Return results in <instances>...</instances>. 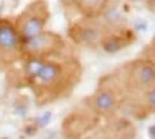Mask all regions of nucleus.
<instances>
[{"mask_svg": "<svg viewBox=\"0 0 155 139\" xmlns=\"http://www.w3.org/2000/svg\"><path fill=\"white\" fill-rule=\"evenodd\" d=\"M148 135H150V139H155V126L154 125H150V126H148Z\"/></svg>", "mask_w": 155, "mask_h": 139, "instance_id": "obj_11", "label": "nucleus"}, {"mask_svg": "<svg viewBox=\"0 0 155 139\" xmlns=\"http://www.w3.org/2000/svg\"><path fill=\"white\" fill-rule=\"evenodd\" d=\"M35 132H36V128H33V126H28V128H26V134H28L29 136H32Z\"/></svg>", "mask_w": 155, "mask_h": 139, "instance_id": "obj_12", "label": "nucleus"}, {"mask_svg": "<svg viewBox=\"0 0 155 139\" xmlns=\"http://www.w3.org/2000/svg\"><path fill=\"white\" fill-rule=\"evenodd\" d=\"M50 119H52V113H50V112H45V113H42L40 116H38L36 119H35V122H36V126L43 128V126H46V125H49Z\"/></svg>", "mask_w": 155, "mask_h": 139, "instance_id": "obj_10", "label": "nucleus"}, {"mask_svg": "<svg viewBox=\"0 0 155 139\" xmlns=\"http://www.w3.org/2000/svg\"><path fill=\"white\" fill-rule=\"evenodd\" d=\"M22 59V37L13 22L0 20V66H9Z\"/></svg>", "mask_w": 155, "mask_h": 139, "instance_id": "obj_5", "label": "nucleus"}, {"mask_svg": "<svg viewBox=\"0 0 155 139\" xmlns=\"http://www.w3.org/2000/svg\"><path fill=\"white\" fill-rule=\"evenodd\" d=\"M96 119L92 121L91 115H86V112H75L63 122V132L66 138H79L83 134H86L89 129L94 126Z\"/></svg>", "mask_w": 155, "mask_h": 139, "instance_id": "obj_8", "label": "nucleus"}, {"mask_svg": "<svg viewBox=\"0 0 155 139\" xmlns=\"http://www.w3.org/2000/svg\"><path fill=\"white\" fill-rule=\"evenodd\" d=\"M83 17H98L105 10L109 0H73Z\"/></svg>", "mask_w": 155, "mask_h": 139, "instance_id": "obj_9", "label": "nucleus"}, {"mask_svg": "<svg viewBox=\"0 0 155 139\" xmlns=\"http://www.w3.org/2000/svg\"><path fill=\"white\" fill-rule=\"evenodd\" d=\"M89 105L92 108V111L99 115H111L116 111L119 102H118L116 93L111 88H99L92 95Z\"/></svg>", "mask_w": 155, "mask_h": 139, "instance_id": "obj_7", "label": "nucleus"}, {"mask_svg": "<svg viewBox=\"0 0 155 139\" xmlns=\"http://www.w3.org/2000/svg\"><path fill=\"white\" fill-rule=\"evenodd\" d=\"M124 85L129 92L141 93L155 88V65L151 59L141 57L124 66Z\"/></svg>", "mask_w": 155, "mask_h": 139, "instance_id": "obj_3", "label": "nucleus"}, {"mask_svg": "<svg viewBox=\"0 0 155 139\" xmlns=\"http://www.w3.org/2000/svg\"><path fill=\"white\" fill-rule=\"evenodd\" d=\"M49 17L50 13L48 3L45 0H35L17 15L13 20V24L22 40H26L46 30Z\"/></svg>", "mask_w": 155, "mask_h": 139, "instance_id": "obj_2", "label": "nucleus"}, {"mask_svg": "<svg viewBox=\"0 0 155 139\" xmlns=\"http://www.w3.org/2000/svg\"><path fill=\"white\" fill-rule=\"evenodd\" d=\"M66 42L61 34L43 30L30 39L22 40V57H49L62 55Z\"/></svg>", "mask_w": 155, "mask_h": 139, "instance_id": "obj_4", "label": "nucleus"}, {"mask_svg": "<svg viewBox=\"0 0 155 139\" xmlns=\"http://www.w3.org/2000/svg\"><path fill=\"white\" fill-rule=\"evenodd\" d=\"M81 63L63 53L49 57H25L23 63L25 79L43 100L69 95L81 80Z\"/></svg>", "mask_w": 155, "mask_h": 139, "instance_id": "obj_1", "label": "nucleus"}, {"mask_svg": "<svg viewBox=\"0 0 155 139\" xmlns=\"http://www.w3.org/2000/svg\"><path fill=\"white\" fill-rule=\"evenodd\" d=\"M96 17H85L83 23H76L69 29V36L75 43L81 45H101L106 34L102 23L95 22Z\"/></svg>", "mask_w": 155, "mask_h": 139, "instance_id": "obj_6", "label": "nucleus"}, {"mask_svg": "<svg viewBox=\"0 0 155 139\" xmlns=\"http://www.w3.org/2000/svg\"><path fill=\"white\" fill-rule=\"evenodd\" d=\"M129 3H139V2H142V0H127Z\"/></svg>", "mask_w": 155, "mask_h": 139, "instance_id": "obj_13", "label": "nucleus"}]
</instances>
